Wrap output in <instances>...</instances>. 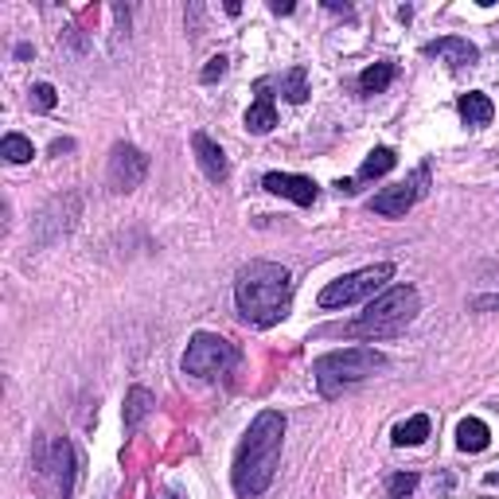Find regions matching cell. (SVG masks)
<instances>
[{"label":"cell","mask_w":499,"mask_h":499,"mask_svg":"<svg viewBox=\"0 0 499 499\" xmlns=\"http://www.w3.org/2000/svg\"><path fill=\"white\" fill-rule=\"evenodd\" d=\"M484 484H488V488H499V472H488V476H484Z\"/></svg>","instance_id":"83f0119b"},{"label":"cell","mask_w":499,"mask_h":499,"mask_svg":"<svg viewBox=\"0 0 499 499\" xmlns=\"http://www.w3.org/2000/svg\"><path fill=\"white\" fill-rule=\"evenodd\" d=\"M222 75H227V55H215V59H207V67H204V82H219Z\"/></svg>","instance_id":"cb8c5ba5"},{"label":"cell","mask_w":499,"mask_h":499,"mask_svg":"<svg viewBox=\"0 0 499 499\" xmlns=\"http://www.w3.org/2000/svg\"><path fill=\"white\" fill-rule=\"evenodd\" d=\"M51 472L59 484V499H70V488H75V449H70L67 437H59L51 445Z\"/></svg>","instance_id":"7c38bea8"},{"label":"cell","mask_w":499,"mask_h":499,"mask_svg":"<svg viewBox=\"0 0 499 499\" xmlns=\"http://www.w3.org/2000/svg\"><path fill=\"white\" fill-rule=\"evenodd\" d=\"M145 176H149V157L137 145L117 141L110 149V164H105V184H110V192H117V195L137 192V187L145 184Z\"/></svg>","instance_id":"52a82bcc"},{"label":"cell","mask_w":499,"mask_h":499,"mask_svg":"<svg viewBox=\"0 0 499 499\" xmlns=\"http://www.w3.org/2000/svg\"><path fill=\"white\" fill-rule=\"evenodd\" d=\"M192 149H195V160H199V168H204L207 180L211 184H227V176H231L227 152H222L207 133H192Z\"/></svg>","instance_id":"30bf717a"},{"label":"cell","mask_w":499,"mask_h":499,"mask_svg":"<svg viewBox=\"0 0 499 499\" xmlns=\"http://www.w3.org/2000/svg\"><path fill=\"white\" fill-rule=\"evenodd\" d=\"M425 55L430 59H445L453 70L460 67H472L480 59V51L472 47L468 40H460V35H441V40H433V43H425Z\"/></svg>","instance_id":"8fae6325"},{"label":"cell","mask_w":499,"mask_h":499,"mask_svg":"<svg viewBox=\"0 0 499 499\" xmlns=\"http://www.w3.org/2000/svg\"><path fill=\"white\" fill-rule=\"evenodd\" d=\"M413 488H418V472H398V476H390L386 495H390V499H410Z\"/></svg>","instance_id":"7402d4cb"},{"label":"cell","mask_w":499,"mask_h":499,"mask_svg":"<svg viewBox=\"0 0 499 499\" xmlns=\"http://www.w3.org/2000/svg\"><path fill=\"white\" fill-rule=\"evenodd\" d=\"M425 184H430V168H418V172L410 176V180L383 187V192H378L367 207H371L375 215H383V219H402V215H406V211L425 195Z\"/></svg>","instance_id":"ba28073f"},{"label":"cell","mask_w":499,"mask_h":499,"mask_svg":"<svg viewBox=\"0 0 499 499\" xmlns=\"http://www.w3.org/2000/svg\"><path fill=\"white\" fill-rule=\"evenodd\" d=\"M422 313V296L413 285H395V289H386V293H378L371 304H367V313L363 316H355L348 328V336L351 340H395L402 336L413 320H418Z\"/></svg>","instance_id":"3957f363"},{"label":"cell","mask_w":499,"mask_h":499,"mask_svg":"<svg viewBox=\"0 0 499 499\" xmlns=\"http://www.w3.org/2000/svg\"><path fill=\"white\" fill-rule=\"evenodd\" d=\"M157 499H184V492H176V488H164Z\"/></svg>","instance_id":"4316f807"},{"label":"cell","mask_w":499,"mask_h":499,"mask_svg":"<svg viewBox=\"0 0 499 499\" xmlns=\"http://www.w3.org/2000/svg\"><path fill=\"white\" fill-rule=\"evenodd\" d=\"M0 157H5L8 164H28L35 157V149L23 133H5V141H0Z\"/></svg>","instance_id":"44dd1931"},{"label":"cell","mask_w":499,"mask_h":499,"mask_svg":"<svg viewBox=\"0 0 499 499\" xmlns=\"http://www.w3.org/2000/svg\"><path fill=\"white\" fill-rule=\"evenodd\" d=\"M239 367V348L215 331H195L184 351V371L195 378H219Z\"/></svg>","instance_id":"8992f818"},{"label":"cell","mask_w":499,"mask_h":499,"mask_svg":"<svg viewBox=\"0 0 499 499\" xmlns=\"http://www.w3.org/2000/svg\"><path fill=\"white\" fill-rule=\"evenodd\" d=\"M281 437H285V413L281 410H261L258 418L250 422L239 453H234V468H231L234 492L242 499L269 492L273 476H277V465H281Z\"/></svg>","instance_id":"6da1fadb"},{"label":"cell","mask_w":499,"mask_h":499,"mask_svg":"<svg viewBox=\"0 0 499 499\" xmlns=\"http://www.w3.org/2000/svg\"><path fill=\"white\" fill-rule=\"evenodd\" d=\"M70 149H75V141H55V145H51L55 157H63V152H70Z\"/></svg>","instance_id":"484cf974"},{"label":"cell","mask_w":499,"mask_h":499,"mask_svg":"<svg viewBox=\"0 0 499 499\" xmlns=\"http://www.w3.org/2000/svg\"><path fill=\"white\" fill-rule=\"evenodd\" d=\"M273 125H277V105H273L269 82H258V98L246 110V129L250 133H269Z\"/></svg>","instance_id":"4fadbf2b"},{"label":"cell","mask_w":499,"mask_h":499,"mask_svg":"<svg viewBox=\"0 0 499 499\" xmlns=\"http://www.w3.org/2000/svg\"><path fill=\"white\" fill-rule=\"evenodd\" d=\"M430 430H433V422L425 418V413H413V418H406L402 425H395V445L402 449V445H422L425 437H430Z\"/></svg>","instance_id":"d6986e66"},{"label":"cell","mask_w":499,"mask_h":499,"mask_svg":"<svg viewBox=\"0 0 499 499\" xmlns=\"http://www.w3.org/2000/svg\"><path fill=\"white\" fill-rule=\"evenodd\" d=\"M395 164H398L395 149H386V145L371 149V152H367V160L359 164V176H355V192H359V184H371V180H378V176H386Z\"/></svg>","instance_id":"9a60e30c"},{"label":"cell","mask_w":499,"mask_h":499,"mask_svg":"<svg viewBox=\"0 0 499 499\" xmlns=\"http://www.w3.org/2000/svg\"><path fill=\"white\" fill-rule=\"evenodd\" d=\"M395 277V266L390 261H378V266H367V269H355V273H343V277L328 281L320 289V308H348V304H359V301H375V293Z\"/></svg>","instance_id":"5b68a950"},{"label":"cell","mask_w":499,"mask_h":499,"mask_svg":"<svg viewBox=\"0 0 499 499\" xmlns=\"http://www.w3.org/2000/svg\"><path fill=\"white\" fill-rule=\"evenodd\" d=\"M234 304L246 324L273 328L293 308V277L281 261H246L234 277Z\"/></svg>","instance_id":"7a4b0ae2"},{"label":"cell","mask_w":499,"mask_h":499,"mask_svg":"<svg viewBox=\"0 0 499 499\" xmlns=\"http://www.w3.org/2000/svg\"><path fill=\"white\" fill-rule=\"evenodd\" d=\"M261 187L269 195H281V199H293L296 207H313L316 204V184L308 176H293V172H266L261 176Z\"/></svg>","instance_id":"9c48e42d"},{"label":"cell","mask_w":499,"mask_h":499,"mask_svg":"<svg viewBox=\"0 0 499 499\" xmlns=\"http://www.w3.org/2000/svg\"><path fill=\"white\" fill-rule=\"evenodd\" d=\"M273 16H289V12H293V5H289V0H273Z\"/></svg>","instance_id":"d4e9b609"},{"label":"cell","mask_w":499,"mask_h":499,"mask_svg":"<svg viewBox=\"0 0 499 499\" xmlns=\"http://www.w3.org/2000/svg\"><path fill=\"white\" fill-rule=\"evenodd\" d=\"M492 445V430L480 418H465L457 425V449L460 453H484Z\"/></svg>","instance_id":"2e32d148"},{"label":"cell","mask_w":499,"mask_h":499,"mask_svg":"<svg viewBox=\"0 0 499 499\" xmlns=\"http://www.w3.org/2000/svg\"><path fill=\"white\" fill-rule=\"evenodd\" d=\"M55 102H59V94H55L51 82H35L32 86V110L47 113V110H55Z\"/></svg>","instance_id":"603a6c76"},{"label":"cell","mask_w":499,"mask_h":499,"mask_svg":"<svg viewBox=\"0 0 499 499\" xmlns=\"http://www.w3.org/2000/svg\"><path fill=\"white\" fill-rule=\"evenodd\" d=\"M386 367V355L378 348H367V343H355V348H336L328 355H320L313 363V375H316V390L324 398H340L343 390L367 383L375 371Z\"/></svg>","instance_id":"277c9868"},{"label":"cell","mask_w":499,"mask_h":499,"mask_svg":"<svg viewBox=\"0 0 499 499\" xmlns=\"http://www.w3.org/2000/svg\"><path fill=\"white\" fill-rule=\"evenodd\" d=\"M277 86L285 94V102H293V105H301L308 98V70L304 67H289L285 75L277 78Z\"/></svg>","instance_id":"ffe728a7"},{"label":"cell","mask_w":499,"mask_h":499,"mask_svg":"<svg viewBox=\"0 0 499 499\" xmlns=\"http://www.w3.org/2000/svg\"><path fill=\"white\" fill-rule=\"evenodd\" d=\"M457 110H460V122H465L468 129H484V125H492V117H495L492 98H488V94H480V90L460 94Z\"/></svg>","instance_id":"5bb4252c"},{"label":"cell","mask_w":499,"mask_h":499,"mask_svg":"<svg viewBox=\"0 0 499 499\" xmlns=\"http://www.w3.org/2000/svg\"><path fill=\"white\" fill-rule=\"evenodd\" d=\"M152 406H157V398H152L145 386L129 390V395H125V433H137L141 422H145L149 413H152Z\"/></svg>","instance_id":"e0dca14e"},{"label":"cell","mask_w":499,"mask_h":499,"mask_svg":"<svg viewBox=\"0 0 499 499\" xmlns=\"http://www.w3.org/2000/svg\"><path fill=\"white\" fill-rule=\"evenodd\" d=\"M395 75H398V67L390 63V59H383V63H371V67H367L363 75H359V90H363V94H383L390 82H395Z\"/></svg>","instance_id":"ac0fdd59"}]
</instances>
